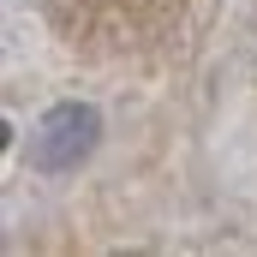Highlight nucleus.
I'll return each instance as SVG.
<instances>
[{
  "label": "nucleus",
  "mask_w": 257,
  "mask_h": 257,
  "mask_svg": "<svg viewBox=\"0 0 257 257\" xmlns=\"http://www.w3.org/2000/svg\"><path fill=\"white\" fill-rule=\"evenodd\" d=\"M102 138V114L90 102H54L36 126H30V144H24V162L36 174H72Z\"/></svg>",
  "instance_id": "nucleus-1"
}]
</instances>
